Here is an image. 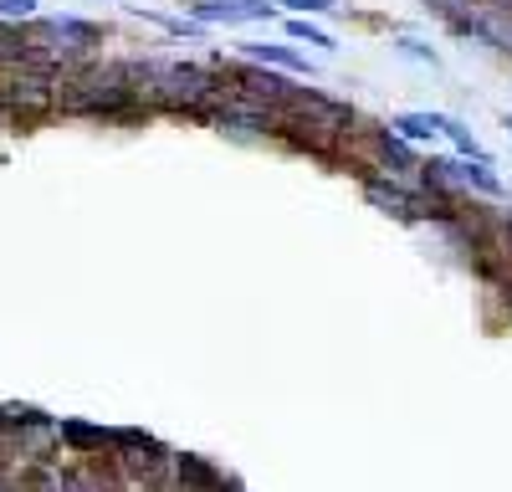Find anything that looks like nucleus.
<instances>
[{"mask_svg": "<svg viewBox=\"0 0 512 492\" xmlns=\"http://www.w3.org/2000/svg\"><path fill=\"white\" fill-rule=\"evenodd\" d=\"M57 113L67 118H103V123H144L154 108L128 88L123 62H77L57 72Z\"/></svg>", "mask_w": 512, "mask_h": 492, "instance_id": "1", "label": "nucleus"}, {"mask_svg": "<svg viewBox=\"0 0 512 492\" xmlns=\"http://www.w3.org/2000/svg\"><path fill=\"white\" fill-rule=\"evenodd\" d=\"M128 88H134L154 113H185V118H205V108L216 103L221 72L210 62H164V57H128Z\"/></svg>", "mask_w": 512, "mask_h": 492, "instance_id": "2", "label": "nucleus"}, {"mask_svg": "<svg viewBox=\"0 0 512 492\" xmlns=\"http://www.w3.org/2000/svg\"><path fill=\"white\" fill-rule=\"evenodd\" d=\"M103 41H108V31L98 21L36 16V21H26V62L31 67H47V72H67L77 62H93Z\"/></svg>", "mask_w": 512, "mask_h": 492, "instance_id": "3", "label": "nucleus"}, {"mask_svg": "<svg viewBox=\"0 0 512 492\" xmlns=\"http://www.w3.org/2000/svg\"><path fill=\"white\" fill-rule=\"evenodd\" d=\"M0 113H6L11 123H21V129L52 118L57 113V72L31 67V62L0 67Z\"/></svg>", "mask_w": 512, "mask_h": 492, "instance_id": "4", "label": "nucleus"}, {"mask_svg": "<svg viewBox=\"0 0 512 492\" xmlns=\"http://www.w3.org/2000/svg\"><path fill=\"white\" fill-rule=\"evenodd\" d=\"M221 72V88L231 93V98H246V103H262V108H287L292 103V93H297V82H292V72H282V67H262V62H251V57H216L210 62Z\"/></svg>", "mask_w": 512, "mask_h": 492, "instance_id": "5", "label": "nucleus"}, {"mask_svg": "<svg viewBox=\"0 0 512 492\" xmlns=\"http://www.w3.org/2000/svg\"><path fill=\"white\" fill-rule=\"evenodd\" d=\"M113 462L123 467L128 487H159L169 482V467H175V451H169L159 436L139 431V426H113Z\"/></svg>", "mask_w": 512, "mask_h": 492, "instance_id": "6", "label": "nucleus"}, {"mask_svg": "<svg viewBox=\"0 0 512 492\" xmlns=\"http://www.w3.org/2000/svg\"><path fill=\"white\" fill-rule=\"evenodd\" d=\"M205 123L216 134L236 139V144H277V134H282V113L277 108L246 103V98H231V93H221L216 103L205 108Z\"/></svg>", "mask_w": 512, "mask_h": 492, "instance_id": "7", "label": "nucleus"}, {"mask_svg": "<svg viewBox=\"0 0 512 492\" xmlns=\"http://www.w3.org/2000/svg\"><path fill=\"white\" fill-rule=\"evenodd\" d=\"M359 144L374 154L379 170H390V175H400V180H415V175H420V159H425V154H415V144L400 139L390 123H364V129H359Z\"/></svg>", "mask_w": 512, "mask_h": 492, "instance_id": "8", "label": "nucleus"}, {"mask_svg": "<svg viewBox=\"0 0 512 492\" xmlns=\"http://www.w3.org/2000/svg\"><path fill=\"white\" fill-rule=\"evenodd\" d=\"M185 16L200 26H262L277 21V0H185Z\"/></svg>", "mask_w": 512, "mask_h": 492, "instance_id": "9", "label": "nucleus"}, {"mask_svg": "<svg viewBox=\"0 0 512 492\" xmlns=\"http://www.w3.org/2000/svg\"><path fill=\"white\" fill-rule=\"evenodd\" d=\"M456 36H472V41H487L492 52H502V57H512V11H492V6H477L472 11H461L456 21H446Z\"/></svg>", "mask_w": 512, "mask_h": 492, "instance_id": "10", "label": "nucleus"}, {"mask_svg": "<svg viewBox=\"0 0 512 492\" xmlns=\"http://www.w3.org/2000/svg\"><path fill=\"white\" fill-rule=\"evenodd\" d=\"M441 170L451 175V185L461 190V195H472V200H502L507 195V185H502V175L492 170V159H441Z\"/></svg>", "mask_w": 512, "mask_h": 492, "instance_id": "11", "label": "nucleus"}, {"mask_svg": "<svg viewBox=\"0 0 512 492\" xmlns=\"http://www.w3.org/2000/svg\"><path fill=\"white\" fill-rule=\"evenodd\" d=\"M57 446H67L72 457H113V426L57 421Z\"/></svg>", "mask_w": 512, "mask_h": 492, "instance_id": "12", "label": "nucleus"}, {"mask_svg": "<svg viewBox=\"0 0 512 492\" xmlns=\"http://www.w3.org/2000/svg\"><path fill=\"white\" fill-rule=\"evenodd\" d=\"M241 57L262 62V67H282V72H292V77H313V62H308L303 52L282 47V41H241Z\"/></svg>", "mask_w": 512, "mask_h": 492, "instance_id": "13", "label": "nucleus"}, {"mask_svg": "<svg viewBox=\"0 0 512 492\" xmlns=\"http://www.w3.org/2000/svg\"><path fill=\"white\" fill-rule=\"evenodd\" d=\"M441 118L446 113H395L390 118V129L400 134V139H410V144H425V139H441Z\"/></svg>", "mask_w": 512, "mask_h": 492, "instance_id": "14", "label": "nucleus"}, {"mask_svg": "<svg viewBox=\"0 0 512 492\" xmlns=\"http://www.w3.org/2000/svg\"><path fill=\"white\" fill-rule=\"evenodd\" d=\"M441 139H451V144H456V154H466V159H487V149L477 144V134L466 129L461 118H451V113L441 118Z\"/></svg>", "mask_w": 512, "mask_h": 492, "instance_id": "15", "label": "nucleus"}, {"mask_svg": "<svg viewBox=\"0 0 512 492\" xmlns=\"http://www.w3.org/2000/svg\"><path fill=\"white\" fill-rule=\"evenodd\" d=\"M287 36L292 41H308V47H318V52H333V36L323 26H313L308 16H287Z\"/></svg>", "mask_w": 512, "mask_h": 492, "instance_id": "16", "label": "nucleus"}, {"mask_svg": "<svg viewBox=\"0 0 512 492\" xmlns=\"http://www.w3.org/2000/svg\"><path fill=\"white\" fill-rule=\"evenodd\" d=\"M139 16H149V21L164 26L169 36H205V26H200L195 16H159V11H139Z\"/></svg>", "mask_w": 512, "mask_h": 492, "instance_id": "17", "label": "nucleus"}, {"mask_svg": "<svg viewBox=\"0 0 512 492\" xmlns=\"http://www.w3.org/2000/svg\"><path fill=\"white\" fill-rule=\"evenodd\" d=\"M277 6H287L292 16H333V11H349V6H338V0H277Z\"/></svg>", "mask_w": 512, "mask_h": 492, "instance_id": "18", "label": "nucleus"}, {"mask_svg": "<svg viewBox=\"0 0 512 492\" xmlns=\"http://www.w3.org/2000/svg\"><path fill=\"white\" fill-rule=\"evenodd\" d=\"M395 47H400V57H410V62H425V67H441V57H436V47H425V41H420V36H400V41H395Z\"/></svg>", "mask_w": 512, "mask_h": 492, "instance_id": "19", "label": "nucleus"}, {"mask_svg": "<svg viewBox=\"0 0 512 492\" xmlns=\"http://www.w3.org/2000/svg\"><path fill=\"white\" fill-rule=\"evenodd\" d=\"M0 21H36V0H0Z\"/></svg>", "mask_w": 512, "mask_h": 492, "instance_id": "20", "label": "nucleus"}, {"mask_svg": "<svg viewBox=\"0 0 512 492\" xmlns=\"http://www.w3.org/2000/svg\"><path fill=\"white\" fill-rule=\"evenodd\" d=\"M497 241H502V252L512 257V211H497Z\"/></svg>", "mask_w": 512, "mask_h": 492, "instance_id": "21", "label": "nucleus"}, {"mask_svg": "<svg viewBox=\"0 0 512 492\" xmlns=\"http://www.w3.org/2000/svg\"><path fill=\"white\" fill-rule=\"evenodd\" d=\"M482 6H492V11H512V0H482Z\"/></svg>", "mask_w": 512, "mask_h": 492, "instance_id": "22", "label": "nucleus"}, {"mask_svg": "<svg viewBox=\"0 0 512 492\" xmlns=\"http://www.w3.org/2000/svg\"><path fill=\"white\" fill-rule=\"evenodd\" d=\"M139 492H175V487H169V482H159V487H139Z\"/></svg>", "mask_w": 512, "mask_h": 492, "instance_id": "23", "label": "nucleus"}, {"mask_svg": "<svg viewBox=\"0 0 512 492\" xmlns=\"http://www.w3.org/2000/svg\"><path fill=\"white\" fill-rule=\"evenodd\" d=\"M502 298H507V313H512V282H507V293H502Z\"/></svg>", "mask_w": 512, "mask_h": 492, "instance_id": "24", "label": "nucleus"}, {"mask_svg": "<svg viewBox=\"0 0 512 492\" xmlns=\"http://www.w3.org/2000/svg\"><path fill=\"white\" fill-rule=\"evenodd\" d=\"M502 129H507V134H512V113H507V118H502Z\"/></svg>", "mask_w": 512, "mask_h": 492, "instance_id": "25", "label": "nucleus"}]
</instances>
